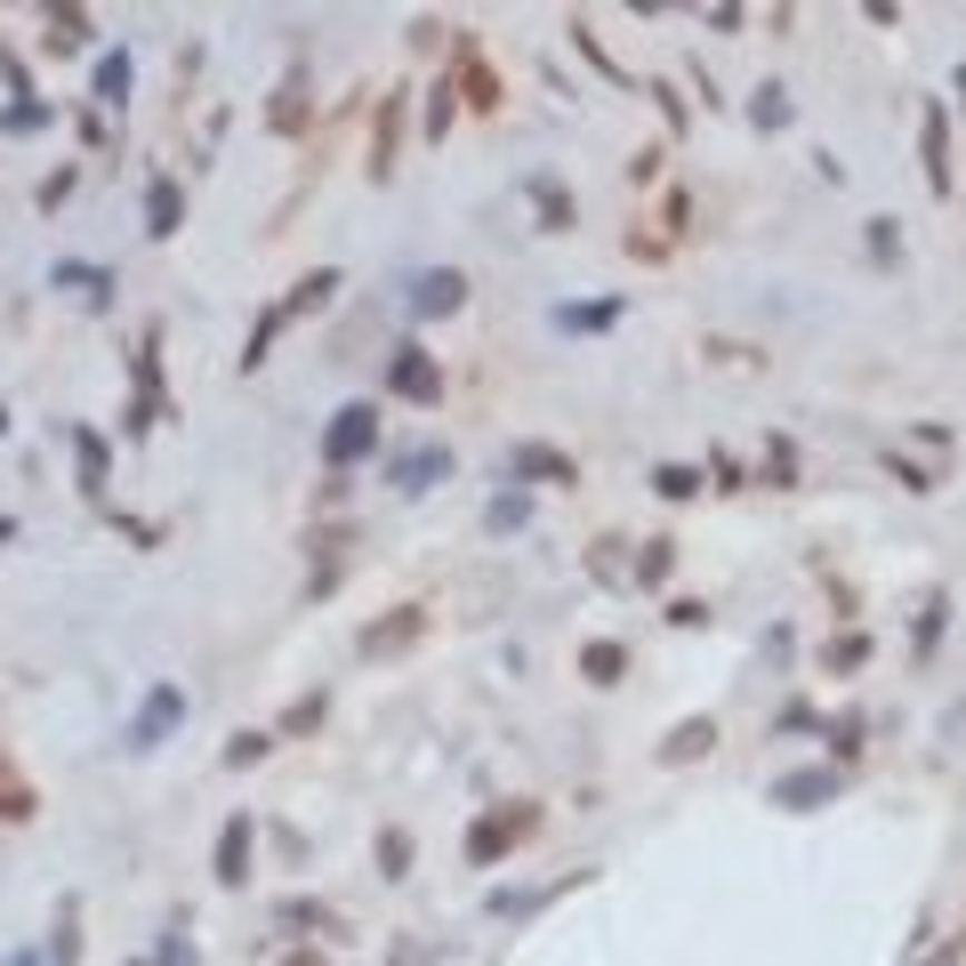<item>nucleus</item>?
I'll return each mask as SVG.
<instances>
[{
  "label": "nucleus",
  "instance_id": "c03bdc74",
  "mask_svg": "<svg viewBox=\"0 0 966 966\" xmlns=\"http://www.w3.org/2000/svg\"><path fill=\"white\" fill-rule=\"evenodd\" d=\"M387 966H427V950H420V943H395V958H387Z\"/></svg>",
  "mask_w": 966,
  "mask_h": 966
},
{
  "label": "nucleus",
  "instance_id": "412c9836",
  "mask_svg": "<svg viewBox=\"0 0 966 966\" xmlns=\"http://www.w3.org/2000/svg\"><path fill=\"white\" fill-rule=\"evenodd\" d=\"M524 194H532V210L548 218V234H564V226H572V194H564L556 178H532Z\"/></svg>",
  "mask_w": 966,
  "mask_h": 966
},
{
  "label": "nucleus",
  "instance_id": "72a5a7b5",
  "mask_svg": "<svg viewBox=\"0 0 966 966\" xmlns=\"http://www.w3.org/2000/svg\"><path fill=\"white\" fill-rule=\"evenodd\" d=\"M870 258H878V266H894V258H903V234H894V218H878V226H870Z\"/></svg>",
  "mask_w": 966,
  "mask_h": 966
},
{
  "label": "nucleus",
  "instance_id": "f257e3e1",
  "mask_svg": "<svg viewBox=\"0 0 966 966\" xmlns=\"http://www.w3.org/2000/svg\"><path fill=\"white\" fill-rule=\"evenodd\" d=\"M532 830H540V806H524V798H515V806L483 814L475 830H467V861H475V870H492V861H507V854L524 846Z\"/></svg>",
  "mask_w": 966,
  "mask_h": 966
},
{
  "label": "nucleus",
  "instance_id": "58836bf2",
  "mask_svg": "<svg viewBox=\"0 0 966 966\" xmlns=\"http://www.w3.org/2000/svg\"><path fill=\"white\" fill-rule=\"evenodd\" d=\"M766 467H773V483H789V475H798V452H789V435H773V452H766Z\"/></svg>",
  "mask_w": 966,
  "mask_h": 966
},
{
  "label": "nucleus",
  "instance_id": "a19ab883",
  "mask_svg": "<svg viewBox=\"0 0 966 966\" xmlns=\"http://www.w3.org/2000/svg\"><path fill=\"white\" fill-rule=\"evenodd\" d=\"M443 32H452V24H443V17H420V24H411V49H435Z\"/></svg>",
  "mask_w": 966,
  "mask_h": 966
},
{
  "label": "nucleus",
  "instance_id": "a211bd4d",
  "mask_svg": "<svg viewBox=\"0 0 966 966\" xmlns=\"http://www.w3.org/2000/svg\"><path fill=\"white\" fill-rule=\"evenodd\" d=\"M81 958V903L65 894L57 903V926H49V966H73Z\"/></svg>",
  "mask_w": 966,
  "mask_h": 966
},
{
  "label": "nucleus",
  "instance_id": "ddd939ff",
  "mask_svg": "<svg viewBox=\"0 0 966 966\" xmlns=\"http://www.w3.org/2000/svg\"><path fill=\"white\" fill-rule=\"evenodd\" d=\"M218 878H226V886L250 878V814H234L226 830H218Z\"/></svg>",
  "mask_w": 966,
  "mask_h": 966
},
{
  "label": "nucleus",
  "instance_id": "37998d69",
  "mask_svg": "<svg viewBox=\"0 0 966 966\" xmlns=\"http://www.w3.org/2000/svg\"><path fill=\"white\" fill-rule=\"evenodd\" d=\"M154 966H194V943H186V935H169V943H161V958H154Z\"/></svg>",
  "mask_w": 966,
  "mask_h": 966
},
{
  "label": "nucleus",
  "instance_id": "c756f323",
  "mask_svg": "<svg viewBox=\"0 0 966 966\" xmlns=\"http://www.w3.org/2000/svg\"><path fill=\"white\" fill-rule=\"evenodd\" d=\"M669 556H677V540H644V556H637V580H644V589H661V580H669Z\"/></svg>",
  "mask_w": 966,
  "mask_h": 966
},
{
  "label": "nucleus",
  "instance_id": "4468645a",
  "mask_svg": "<svg viewBox=\"0 0 966 966\" xmlns=\"http://www.w3.org/2000/svg\"><path fill=\"white\" fill-rule=\"evenodd\" d=\"M178 218H186V186L178 178H154L146 186V234H178Z\"/></svg>",
  "mask_w": 966,
  "mask_h": 966
},
{
  "label": "nucleus",
  "instance_id": "6e6552de",
  "mask_svg": "<svg viewBox=\"0 0 966 966\" xmlns=\"http://www.w3.org/2000/svg\"><path fill=\"white\" fill-rule=\"evenodd\" d=\"M838 789H846V773H830V766H814V773H781V781H773V806L814 814V806H830Z\"/></svg>",
  "mask_w": 966,
  "mask_h": 966
},
{
  "label": "nucleus",
  "instance_id": "c85d7f7f",
  "mask_svg": "<svg viewBox=\"0 0 966 966\" xmlns=\"http://www.w3.org/2000/svg\"><path fill=\"white\" fill-rule=\"evenodd\" d=\"M378 878H411V838L403 830H378Z\"/></svg>",
  "mask_w": 966,
  "mask_h": 966
},
{
  "label": "nucleus",
  "instance_id": "2eb2a0df",
  "mask_svg": "<svg viewBox=\"0 0 966 966\" xmlns=\"http://www.w3.org/2000/svg\"><path fill=\"white\" fill-rule=\"evenodd\" d=\"M41 814V789H32L17 766H9V749H0V821H32Z\"/></svg>",
  "mask_w": 966,
  "mask_h": 966
},
{
  "label": "nucleus",
  "instance_id": "ea45409f",
  "mask_svg": "<svg viewBox=\"0 0 966 966\" xmlns=\"http://www.w3.org/2000/svg\"><path fill=\"white\" fill-rule=\"evenodd\" d=\"M57 17V41H89V17L81 9H49Z\"/></svg>",
  "mask_w": 966,
  "mask_h": 966
},
{
  "label": "nucleus",
  "instance_id": "a18cd8bd",
  "mask_svg": "<svg viewBox=\"0 0 966 966\" xmlns=\"http://www.w3.org/2000/svg\"><path fill=\"white\" fill-rule=\"evenodd\" d=\"M9 540H17V515H0V548H9Z\"/></svg>",
  "mask_w": 966,
  "mask_h": 966
},
{
  "label": "nucleus",
  "instance_id": "9d476101",
  "mask_svg": "<svg viewBox=\"0 0 966 966\" xmlns=\"http://www.w3.org/2000/svg\"><path fill=\"white\" fill-rule=\"evenodd\" d=\"M395 154H403V89L378 97V129H371V178H395Z\"/></svg>",
  "mask_w": 966,
  "mask_h": 966
},
{
  "label": "nucleus",
  "instance_id": "bb28decb",
  "mask_svg": "<svg viewBox=\"0 0 966 966\" xmlns=\"http://www.w3.org/2000/svg\"><path fill=\"white\" fill-rule=\"evenodd\" d=\"M749 121H757V129H789V89H773V81H766V89L749 97Z\"/></svg>",
  "mask_w": 966,
  "mask_h": 966
},
{
  "label": "nucleus",
  "instance_id": "393cba45",
  "mask_svg": "<svg viewBox=\"0 0 966 966\" xmlns=\"http://www.w3.org/2000/svg\"><path fill=\"white\" fill-rule=\"evenodd\" d=\"M97 97H106V106H129V49H106V65H97Z\"/></svg>",
  "mask_w": 966,
  "mask_h": 966
},
{
  "label": "nucleus",
  "instance_id": "aec40b11",
  "mask_svg": "<svg viewBox=\"0 0 966 966\" xmlns=\"http://www.w3.org/2000/svg\"><path fill=\"white\" fill-rule=\"evenodd\" d=\"M73 460H81V492L97 500V492H106V435H89V427H73Z\"/></svg>",
  "mask_w": 966,
  "mask_h": 966
},
{
  "label": "nucleus",
  "instance_id": "4be33fe9",
  "mask_svg": "<svg viewBox=\"0 0 966 966\" xmlns=\"http://www.w3.org/2000/svg\"><path fill=\"white\" fill-rule=\"evenodd\" d=\"M620 298H589V306H556V331H612Z\"/></svg>",
  "mask_w": 966,
  "mask_h": 966
},
{
  "label": "nucleus",
  "instance_id": "de8ad7c7",
  "mask_svg": "<svg viewBox=\"0 0 966 966\" xmlns=\"http://www.w3.org/2000/svg\"><path fill=\"white\" fill-rule=\"evenodd\" d=\"M0 427H9V411H0Z\"/></svg>",
  "mask_w": 966,
  "mask_h": 966
},
{
  "label": "nucleus",
  "instance_id": "f704fd0d",
  "mask_svg": "<svg viewBox=\"0 0 966 966\" xmlns=\"http://www.w3.org/2000/svg\"><path fill=\"white\" fill-rule=\"evenodd\" d=\"M315 724H323V693H306V701L283 717V733H315Z\"/></svg>",
  "mask_w": 966,
  "mask_h": 966
},
{
  "label": "nucleus",
  "instance_id": "4c0bfd02",
  "mask_svg": "<svg viewBox=\"0 0 966 966\" xmlns=\"http://www.w3.org/2000/svg\"><path fill=\"white\" fill-rule=\"evenodd\" d=\"M49 121V106H41V97H32V106H9V114H0V129H41Z\"/></svg>",
  "mask_w": 966,
  "mask_h": 966
},
{
  "label": "nucleus",
  "instance_id": "1a4fd4ad",
  "mask_svg": "<svg viewBox=\"0 0 966 966\" xmlns=\"http://www.w3.org/2000/svg\"><path fill=\"white\" fill-rule=\"evenodd\" d=\"M515 475H524V483H556V492H572V483H580V460L556 452V443H515Z\"/></svg>",
  "mask_w": 966,
  "mask_h": 966
},
{
  "label": "nucleus",
  "instance_id": "b1692460",
  "mask_svg": "<svg viewBox=\"0 0 966 966\" xmlns=\"http://www.w3.org/2000/svg\"><path fill=\"white\" fill-rule=\"evenodd\" d=\"M460 89H467V106H475V114H492V106H500V73H492V65H475V57L460 65Z\"/></svg>",
  "mask_w": 966,
  "mask_h": 966
},
{
  "label": "nucleus",
  "instance_id": "dca6fc26",
  "mask_svg": "<svg viewBox=\"0 0 966 966\" xmlns=\"http://www.w3.org/2000/svg\"><path fill=\"white\" fill-rule=\"evenodd\" d=\"M49 283H57V290H81L89 306H106V298H114V266H73V258H65Z\"/></svg>",
  "mask_w": 966,
  "mask_h": 966
},
{
  "label": "nucleus",
  "instance_id": "9b49d317",
  "mask_svg": "<svg viewBox=\"0 0 966 966\" xmlns=\"http://www.w3.org/2000/svg\"><path fill=\"white\" fill-rule=\"evenodd\" d=\"M918 154H926V186L950 194V121H943V106H926V121H918Z\"/></svg>",
  "mask_w": 966,
  "mask_h": 966
},
{
  "label": "nucleus",
  "instance_id": "79ce46f5",
  "mask_svg": "<svg viewBox=\"0 0 966 966\" xmlns=\"http://www.w3.org/2000/svg\"><path fill=\"white\" fill-rule=\"evenodd\" d=\"M452 129V89H435V106H427V137Z\"/></svg>",
  "mask_w": 966,
  "mask_h": 966
},
{
  "label": "nucleus",
  "instance_id": "c9c22d12",
  "mask_svg": "<svg viewBox=\"0 0 966 966\" xmlns=\"http://www.w3.org/2000/svg\"><path fill=\"white\" fill-rule=\"evenodd\" d=\"M266 121H274V129H298V121H306V97H298V89H283V97H274V114H266Z\"/></svg>",
  "mask_w": 966,
  "mask_h": 966
},
{
  "label": "nucleus",
  "instance_id": "6ab92c4d",
  "mask_svg": "<svg viewBox=\"0 0 966 966\" xmlns=\"http://www.w3.org/2000/svg\"><path fill=\"white\" fill-rule=\"evenodd\" d=\"M580 677H589V684H620V677H629V652H620V644H580Z\"/></svg>",
  "mask_w": 966,
  "mask_h": 966
},
{
  "label": "nucleus",
  "instance_id": "39448f33",
  "mask_svg": "<svg viewBox=\"0 0 966 966\" xmlns=\"http://www.w3.org/2000/svg\"><path fill=\"white\" fill-rule=\"evenodd\" d=\"M411 315H420V323H435V315H460V306H467V274L460 266H427L420 274V283H411Z\"/></svg>",
  "mask_w": 966,
  "mask_h": 966
},
{
  "label": "nucleus",
  "instance_id": "f3484780",
  "mask_svg": "<svg viewBox=\"0 0 966 966\" xmlns=\"http://www.w3.org/2000/svg\"><path fill=\"white\" fill-rule=\"evenodd\" d=\"M331 290H338V266L298 274V283H290V298H283V315H315V306H331Z\"/></svg>",
  "mask_w": 966,
  "mask_h": 966
},
{
  "label": "nucleus",
  "instance_id": "7c9ffc66",
  "mask_svg": "<svg viewBox=\"0 0 966 966\" xmlns=\"http://www.w3.org/2000/svg\"><path fill=\"white\" fill-rule=\"evenodd\" d=\"M524 515H532V500H524V492H500L492 507H483V524H492V532H515Z\"/></svg>",
  "mask_w": 966,
  "mask_h": 966
},
{
  "label": "nucleus",
  "instance_id": "e433bc0d",
  "mask_svg": "<svg viewBox=\"0 0 966 966\" xmlns=\"http://www.w3.org/2000/svg\"><path fill=\"white\" fill-rule=\"evenodd\" d=\"M258 757H266V733H234L226 741V766H258Z\"/></svg>",
  "mask_w": 966,
  "mask_h": 966
},
{
  "label": "nucleus",
  "instance_id": "a878e982",
  "mask_svg": "<svg viewBox=\"0 0 966 966\" xmlns=\"http://www.w3.org/2000/svg\"><path fill=\"white\" fill-rule=\"evenodd\" d=\"M290 315H283V306H266V315H258V331H250V347H241V371H258L266 355H274V331H283Z\"/></svg>",
  "mask_w": 966,
  "mask_h": 966
},
{
  "label": "nucleus",
  "instance_id": "cd10ccee",
  "mask_svg": "<svg viewBox=\"0 0 966 966\" xmlns=\"http://www.w3.org/2000/svg\"><path fill=\"white\" fill-rule=\"evenodd\" d=\"M652 492H661V500H693V492H701V475H693V467H677V460H661V467H652Z\"/></svg>",
  "mask_w": 966,
  "mask_h": 966
},
{
  "label": "nucleus",
  "instance_id": "20e7f679",
  "mask_svg": "<svg viewBox=\"0 0 966 966\" xmlns=\"http://www.w3.org/2000/svg\"><path fill=\"white\" fill-rule=\"evenodd\" d=\"M178 724H186V693L178 684H154V693L137 701V717H129V749H161Z\"/></svg>",
  "mask_w": 966,
  "mask_h": 966
},
{
  "label": "nucleus",
  "instance_id": "7ed1b4c3",
  "mask_svg": "<svg viewBox=\"0 0 966 966\" xmlns=\"http://www.w3.org/2000/svg\"><path fill=\"white\" fill-rule=\"evenodd\" d=\"M420 629H427V612H420V604H387L378 620H363V629H355V652H363V661H387V652L420 644Z\"/></svg>",
  "mask_w": 966,
  "mask_h": 966
},
{
  "label": "nucleus",
  "instance_id": "473e14b6",
  "mask_svg": "<svg viewBox=\"0 0 966 966\" xmlns=\"http://www.w3.org/2000/svg\"><path fill=\"white\" fill-rule=\"evenodd\" d=\"M572 41H580V57H589V65H597V73H612V81H629V73H620V65H612V49L597 41V32H589V24H572Z\"/></svg>",
  "mask_w": 966,
  "mask_h": 966
},
{
  "label": "nucleus",
  "instance_id": "423d86ee",
  "mask_svg": "<svg viewBox=\"0 0 966 966\" xmlns=\"http://www.w3.org/2000/svg\"><path fill=\"white\" fill-rule=\"evenodd\" d=\"M387 387H395L403 403H435V395H443V371H435L427 347H395V355H387Z\"/></svg>",
  "mask_w": 966,
  "mask_h": 966
},
{
  "label": "nucleus",
  "instance_id": "0eeeda50",
  "mask_svg": "<svg viewBox=\"0 0 966 966\" xmlns=\"http://www.w3.org/2000/svg\"><path fill=\"white\" fill-rule=\"evenodd\" d=\"M443 475H452V443H420V452H395V460H387V483H395V492H435Z\"/></svg>",
  "mask_w": 966,
  "mask_h": 966
},
{
  "label": "nucleus",
  "instance_id": "2f4dec72",
  "mask_svg": "<svg viewBox=\"0 0 966 966\" xmlns=\"http://www.w3.org/2000/svg\"><path fill=\"white\" fill-rule=\"evenodd\" d=\"M943 629H950V604L935 597V604H926V612H918V637H910V644H918V661H926V652H935V644H943Z\"/></svg>",
  "mask_w": 966,
  "mask_h": 966
},
{
  "label": "nucleus",
  "instance_id": "5701e85b",
  "mask_svg": "<svg viewBox=\"0 0 966 966\" xmlns=\"http://www.w3.org/2000/svg\"><path fill=\"white\" fill-rule=\"evenodd\" d=\"M861 661H870V637H861V629H846V637L821 644V669H830V677H846V669H861Z\"/></svg>",
  "mask_w": 966,
  "mask_h": 966
},
{
  "label": "nucleus",
  "instance_id": "f03ea898",
  "mask_svg": "<svg viewBox=\"0 0 966 966\" xmlns=\"http://www.w3.org/2000/svg\"><path fill=\"white\" fill-rule=\"evenodd\" d=\"M371 452H378V411H371V403L331 411V427H323V460H331V475H347V467L371 460Z\"/></svg>",
  "mask_w": 966,
  "mask_h": 966
},
{
  "label": "nucleus",
  "instance_id": "49530a36",
  "mask_svg": "<svg viewBox=\"0 0 966 966\" xmlns=\"http://www.w3.org/2000/svg\"><path fill=\"white\" fill-rule=\"evenodd\" d=\"M9 966H49V958H32V950H17V958H9Z\"/></svg>",
  "mask_w": 966,
  "mask_h": 966
},
{
  "label": "nucleus",
  "instance_id": "f8f14e48",
  "mask_svg": "<svg viewBox=\"0 0 966 966\" xmlns=\"http://www.w3.org/2000/svg\"><path fill=\"white\" fill-rule=\"evenodd\" d=\"M709 749H717V724H709V717H684V724H669L661 766H693V757H709Z\"/></svg>",
  "mask_w": 966,
  "mask_h": 966
}]
</instances>
